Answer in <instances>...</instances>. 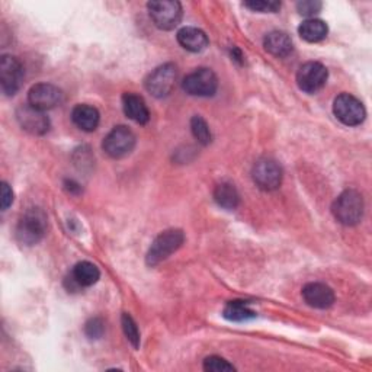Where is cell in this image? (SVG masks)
<instances>
[{
	"instance_id": "6da1fadb",
	"label": "cell",
	"mask_w": 372,
	"mask_h": 372,
	"mask_svg": "<svg viewBox=\"0 0 372 372\" xmlns=\"http://www.w3.org/2000/svg\"><path fill=\"white\" fill-rule=\"evenodd\" d=\"M334 218L343 225H356L363 215V198L355 189L342 192L332 207Z\"/></svg>"
},
{
	"instance_id": "7a4b0ae2",
	"label": "cell",
	"mask_w": 372,
	"mask_h": 372,
	"mask_svg": "<svg viewBox=\"0 0 372 372\" xmlns=\"http://www.w3.org/2000/svg\"><path fill=\"white\" fill-rule=\"evenodd\" d=\"M47 232V217L38 208L28 210L19 220L16 237L22 244L34 246L43 240Z\"/></svg>"
},
{
	"instance_id": "3957f363",
	"label": "cell",
	"mask_w": 372,
	"mask_h": 372,
	"mask_svg": "<svg viewBox=\"0 0 372 372\" xmlns=\"http://www.w3.org/2000/svg\"><path fill=\"white\" fill-rule=\"evenodd\" d=\"M184 242H185L184 233L181 230H175V228L160 233L149 249L147 265L149 266L159 265L160 262L167 259L171 253H175L184 244Z\"/></svg>"
},
{
	"instance_id": "277c9868",
	"label": "cell",
	"mask_w": 372,
	"mask_h": 372,
	"mask_svg": "<svg viewBox=\"0 0 372 372\" xmlns=\"http://www.w3.org/2000/svg\"><path fill=\"white\" fill-rule=\"evenodd\" d=\"M147 9L154 25L163 31L174 30L182 19V5L174 0H156L147 5Z\"/></svg>"
},
{
	"instance_id": "5b68a950",
	"label": "cell",
	"mask_w": 372,
	"mask_h": 372,
	"mask_svg": "<svg viewBox=\"0 0 372 372\" xmlns=\"http://www.w3.org/2000/svg\"><path fill=\"white\" fill-rule=\"evenodd\" d=\"M178 79L176 66L171 63H166L156 70H153L146 79V89L154 98H166L175 89Z\"/></svg>"
},
{
	"instance_id": "8992f818",
	"label": "cell",
	"mask_w": 372,
	"mask_h": 372,
	"mask_svg": "<svg viewBox=\"0 0 372 372\" xmlns=\"http://www.w3.org/2000/svg\"><path fill=\"white\" fill-rule=\"evenodd\" d=\"M182 88L191 96L208 98L217 92L218 79L210 69H196L184 79Z\"/></svg>"
},
{
	"instance_id": "52a82bcc",
	"label": "cell",
	"mask_w": 372,
	"mask_h": 372,
	"mask_svg": "<svg viewBox=\"0 0 372 372\" xmlns=\"http://www.w3.org/2000/svg\"><path fill=\"white\" fill-rule=\"evenodd\" d=\"M135 134L124 127H115L103 140V152L112 159H123L128 156L135 147Z\"/></svg>"
},
{
	"instance_id": "ba28073f",
	"label": "cell",
	"mask_w": 372,
	"mask_h": 372,
	"mask_svg": "<svg viewBox=\"0 0 372 372\" xmlns=\"http://www.w3.org/2000/svg\"><path fill=\"white\" fill-rule=\"evenodd\" d=\"M333 112L336 118L348 127L361 125L366 115L362 102L349 94H342L334 99Z\"/></svg>"
},
{
	"instance_id": "9c48e42d",
	"label": "cell",
	"mask_w": 372,
	"mask_h": 372,
	"mask_svg": "<svg viewBox=\"0 0 372 372\" xmlns=\"http://www.w3.org/2000/svg\"><path fill=\"white\" fill-rule=\"evenodd\" d=\"M23 67L21 62L13 55L5 54L0 59V86L4 94L13 96L22 84Z\"/></svg>"
},
{
	"instance_id": "30bf717a",
	"label": "cell",
	"mask_w": 372,
	"mask_h": 372,
	"mask_svg": "<svg viewBox=\"0 0 372 372\" xmlns=\"http://www.w3.org/2000/svg\"><path fill=\"white\" fill-rule=\"evenodd\" d=\"M329 77L327 69L317 62H308L297 73L298 88L307 94H316L326 84Z\"/></svg>"
},
{
	"instance_id": "8fae6325",
	"label": "cell",
	"mask_w": 372,
	"mask_h": 372,
	"mask_svg": "<svg viewBox=\"0 0 372 372\" xmlns=\"http://www.w3.org/2000/svg\"><path fill=\"white\" fill-rule=\"evenodd\" d=\"M253 181L264 191H275L282 182V169L272 159H262L253 167Z\"/></svg>"
},
{
	"instance_id": "7c38bea8",
	"label": "cell",
	"mask_w": 372,
	"mask_h": 372,
	"mask_svg": "<svg viewBox=\"0 0 372 372\" xmlns=\"http://www.w3.org/2000/svg\"><path fill=\"white\" fill-rule=\"evenodd\" d=\"M62 99V91L50 83H38L33 86L30 94H28V103L44 112L60 105Z\"/></svg>"
},
{
	"instance_id": "4fadbf2b",
	"label": "cell",
	"mask_w": 372,
	"mask_h": 372,
	"mask_svg": "<svg viewBox=\"0 0 372 372\" xmlns=\"http://www.w3.org/2000/svg\"><path fill=\"white\" fill-rule=\"evenodd\" d=\"M16 120L22 130L34 135H43L50 130V120L44 111H40L30 103L21 106L16 111Z\"/></svg>"
},
{
	"instance_id": "5bb4252c",
	"label": "cell",
	"mask_w": 372,
	"mask_h": 372,
	"mask_svg": "<svg viewBox=\"0 0 372 372\" xmlns=\"http://www.w3.org/2000/svg\"><path fill=\"white\" fill-rule=\"evenodd\" d=\"M304 301L312 308H329L334 303V293L326 283L311 282L303 288Z\"/></svg>"
},
{
	"instance_id": "9a60e30c",
	"label": "cell",
	"mask_w": 372,
	"mask_h": 372,
	"mask_svg": "<svg viewBox=\"0 0 372 372\" xmlns=\"http://www.w3.org/2000/svg\"><path fill=\"white\" fill-rule=\"evenodd\" d=\"M72 120H73L74 125L77 128H80L81 131L92 133L98 128L99 121H101V115H99V111L96 108L81 103V105H77L73 108Z\"/></svg>"
},
{
	"instance_id": "2e32d148",
	"label": "cell",
	"mask_w": 372,
	"mask_h": 372,
	"mask_svg": "<svg viewBox=\"0 0 372 372\" xmlns=\"http://www.w3.org/2000/svg\"><path fill=\"white\" fill-rule=\"evenodd\" d=\"M123 108L125 115L137 124H147L150 120V111L141 96L125 94L123 96Z\"/></svg>"
},
{
	"instance_id": "e0dca14e",
	"label": "cell",
	"mask_w": 372,
	"mask_h": 372,
	"mask_svg": "<svg viewBox=\"0 0 372 372\" xmlns=\"http://www.w3.org/2000/svg\"><path fill=\"white\" fill-rule=\"evenodd\" d=\"M178 43L191 52H201L208 47V37L193 26H185L178 33Z\"/></svg>"
},
{
	"instance_id": "ac0fdd59",
	"label": "cell",
	"mask_w": 372,
	"mask_h": 372,
	"mask_svg": "<svg viewBox=\"0 0 372 372\" xmlns=\"http://www.w3.org/2000/svg\"><path fill=\"white\" fill-rule=\"evenodd\" d=\"M264 45L269 54L279 57V59L290 55L293 52V48H294L293 40L290 38V35L285 34V33H281V31L269 33L265 37Z\"/></svg>"
},
{
	"instance_id": "d6986e66",
	"label": "cell",
	"mask_w": 372,
	"mask_h": 372,
	"mask_svg": "<svg viewBox=\"0 0 372 372\" xmlns=\"http://www.w3.org/2000/svg\"><path fill=\"white\" fill-rule=\"evenodd\" d=\"M327 25L320 21V19H314L310 18L304 21L300 28H298V34L303 40L307 43H320L327 37Z\"/></svg>"
},
{
	"instance_id": "ffe728a7",
	"label": "cell",
	"mask_w": 372,
	"mask_h": 372,
	"mask_svg": "<svg viewBox=\"0 0 372 372\" xmlns=\"http://www.w3.org/2000/svg\"><path fill=\"white\" fill-rule=\"evenodd\" d=\"M215 203L225 210H236L240 203V195L233 184L222 182L214 189Z\"/></svg>"
},
{
	"instance_id": "44dd1931",
	"label": "cell",
	"mask_w": 372,
	"mask_h": 372,
	"mask_svg": "<svg viewBox=\"0 0 372 372\" xmlns=\"http://www.w3.org/2000/svg\"><path fill=\"white\" fill-rule=\"evenodd\" d=\"M72 278L79 287H92V285H95L99 281L101 272L98 266L91 262H79L73 268Z\"/></svg>"
},
{
	"instance_id": "7402d4cb",
	"label": "cell",
	"mask_w": 372,
	"mask_h": 372,
	"mask_svg": "<svg viewBox=\"0 0 372 372\" xmlns=\"http://www.w3.org/2000/svg\"><path fill=\"white\" fill-rule=\"evenodd\" d=\"M222 316L230 322L242 323L254 319L256 312L244 301H232L225 305Z\"/></svg>"
},
{
	"instance_id": "603a6c76",
	"label": "cell",
	"mask_w": 372,
	"mask_h": 372,
	"mask_svg": "<svg viewBox=\"0 0 372 372\" xmlns=\"http://www.w3.org/2000/svg\"><path fill=\"white\" fill-rule=\"evenodd\" d=\"M191 130H192V134L193 137L196 138L198 142H201L203 146H208L211 140H213V135H211V130L207 124V121L203 118V117H193L191 120Z\"/></svg>"
},
{
	"instance_id": "cb8c5ba5",
	"label": "cell",
	"mask_w": 372,
	"mask_h": 372,
	"mask_svg": "<svg viewBox=\"0 0 372 372\" xmlns=\"http://www.w3.org/2000/svg\"><path fill=\"white\" fill-rule=\"evenodd\" d=\"M121 323H123V329H124V333H125L128 342L137 349L140 346V332H138V327H137L134 319L130 316V314L124 312Z\"/></svg>"
},
{
	"instance_id": "d4e9b609",
	"label": "cell",
	"mask_w": 372,
	"mask_h": 372,
	"mask_svg": "<svg viewBox=\"0 0 372 372\" xmlns=\"http://www.w3.org/2000/svg\"><path fill=\"white\" fill-rule=\"evenodd\" d=\"M204 369L210 372H228V371H235L236 368L232 363H228L224 358L210 356L204 361Z\"/></svg>"
},
{
	"instance_id": "484cf974",
	"label": "cell",
	"mask_w": 372,
	"mask_h": 372,
	"mask_svg": "<svg viewBox=\"0 0 372 372\" xmlns=\"http://www.w3.org/2000/svg\"><path fill=\"white\" fill-rule=\"evenodd\" d=\"M246 8L252 9L253 12H262V13H266V12H278L281 9V4L279 2H274V0H254V2H246L244 4Z\"/></svg>"
},
{
	"instance_id": "4316f807",
	"label": "cell",
	"mask_w": 372,
	"mask_h": 372,
	"mask_svg": "<svg viewBox=\"0 0 372 372\" xmlns=\"http://www.w3.org/2000/svg\"><path fill=\"white\" fill-rule=\"evenodd\" d=\"M105 333V322L101 317H94L84 325V334L89 339H101Z\"/></svg>"
},
{
	"instance_id": "83f0119b",
	"label": "cell",
	"mask_w": 372,
	"mask_h": 372,
	"mask_svg": "<svg viewBox=\"0 0 372 372\" xmlns=\"http://www.w3.org/2000/svg\"><path fill=\"white\" fill-rule=\"evenodd\" d=\"M322 2H317V0H303V2H298L297 9L304 16H314L322 11Z\"/></svg>"
},
{
	"instance_id": "f1b7e54d",
	"label": "cell",
	"mask_w": 372,
	"mask_h": 372,
	"mask_svg": "<svg viewBox=\"0 0 372 372\" xmlns=\"http://www.w3.org/2000/svg\"><path fill=\"white\" fill-rule=\"evenodd\" d=\"M0 201H2V210L4 211L8 210L13 203V192L6 182H2V198H0Z\"/></svg>"
}]
</instances>
